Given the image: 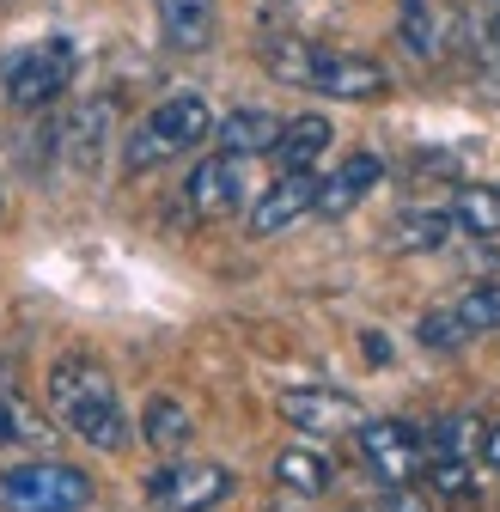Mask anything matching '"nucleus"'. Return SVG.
Wrapping results in <instances>:
<instances>
[{"instance_id": "nucleus-24", "label": "nucleus", "mask_w": 500, "mask_h": 512, "mask_svg": "<svg viewBox=\"0 0 500 512\" xmlns=\"http://www.w3.org/2000/svg\"><path fill=\"white\" fill-rule=\"evenodd\" d=\"M415 336H421L427 348H440V354H446V348H464V342H470V330H464V317H458L452 305H440V311H427L421 324H415Z\"/></svg>"}, {"instance_id": "nucleus-26", "label": "nucleus", "mask_w": 500, "mask_h": 512, "mask_svg": "<svg viewBox=\"0 0 500 512\" xmlns=\"http://www.w3.org/2000/svg\"><path fill=\"white\" fill-rule=\"evenodd\" d=\"M31 439H43V427L25 415V403L13 391H0V445H31Z\"/></svg>"}, {"instance_id": "nucleus-23", "label": "nucleus", "mask_w": 500, "mask_h": 512, "mask_svg": "<svg viewBox=\"0 0 500 512\" xmlns=\"http://www.w3.org/2000/svg\"><path fill=\"white\" fill-rule=\"evenodd\" d=\"M421 445H433V458H470L476 445H482V421L476 415H446Z\"/></svg>"}, {"instance_id": "nucleus-22", "label": "nucleus", "mask_w": 500, "mask_h": 512, "mask_svg": "<svg viewBox=\"0 0 500 512\" xmlns=\"http://www.w3.org/2000/svg\"><path fill=\"white\" fill-rule=\"evenodd\" d=\"M397 37L415 61H433L440 55V19H433V0H403L397 7Z\"/></svg>"}, {"instance_id": "nucleus-6", "label": "nucleus", "mask_w": 500, "mask_h": 512, "mask_svg": "<svg viewBox=\"0 0 500 512\" xmlns=\"http://www.w3.org/2000/svg\"><path fill=\"white\" fill-rule=\"evenodd\" d=\"M360 458L385 488H403V482L421 476L427 445H421V433L409 421H360Z\"/></svg>"}, {"instance_id": "nucleus-20", "label": "nucleus", "mask_w": 500, "mask_h": 512, "mask_svg": "<svg viewBox=\"0 0 500 512\" xmlns=\"http://www.w3.org/2000/svg\"><path fill=\"white\" fill-rule=\"evenodd\" d=\"M452 226H464L470 238H494L500 232V183H464L452 202Z\"/></svg>"}, {"instance_id": "nucleus-28", "label": "nucleus", "mask_w": 500, "mask_h": 512, "mask_svg": "<svg viewBox=\"0 0 500 512\" xmlns=\"http://www.w3.org/2000/svg\"><path fill=\"white\" fill-rule=\"evenodd\" d=\"M385 512H433V500H427V488L403 482V488H391V494H385Z\"/></svg>"}, {"instance_id": "nucleus-8", "label": "nucleus", "mask_w": 500, "mask_h": 512, "mask_svg": "<svg viewBox=\"0 0 500 512\" xmlns=\"http://www.w3.org/2000/svg\"><path fill=\"white\" fill-rule=\"evenodd\" d=\"M281 415L299 427V433H360L366 409L348 397V391H330V384H299V391H281Z\"/></svg>"}, {"instance_id": "nucleus-25", "label": "nucleus", "mask_w": 500, "mask_h": 512, "mask_svg": "<svg viewBox=\"0 0 500 512\" xmlns=\"http://www.w3.org/2000/svg\"><path fill=\"white\" fill-rule=\"evenodd\" d=\"M452 311L464 317V330H470V336H476V330H500V287H494V281H488V287H470Z\"/></svg>"}, {"instance_id": "nucleus-19", "label": "nucleus", "mask_w": 500, "mask_h": 512, "mask_svg": "<svg viewBox=\"0 0 500 512\" xmlns=\"http://www.w3.org/2000/svg\"><path fill=\"white\" fill-rule=\"evenodd\" d=\"M275 482L293 494H324L330 488V458L311 452V445H281L275 452Z\"/></svg>"}, {"instance_id": "nucleus-31", "label": "nucleus", "mask_w": 500, "mask_h": 512, "mask_svg": "<svg viewBox=\"0 0 500 512\" xmlns=\"http://www.w3.org/2000/svg\"><path fill=\"white\" fill-rule=\"evenodd\" d=\"M348 512H366V506H348Z\"/></svg>"}, {"instance_id": "nucleus-17", "label": "nucleus", "mask_w": 500, "mask_h": 512, "mask_svg": "<svg viewBox=\"0 0 500 512\" xmlns=\"http://www.w3.org/2000/svg\"><path fill=\"white\" fill-rule=\"evenodd\" d=\"M446 238H452V214H446V208H403V214L385 226V244L403 250V256L446 250Z\"/></svg>"}, {"instance_id": "nucleus-21", "label": "nucleus", "mask_w": 500, "mask_h": 512, "mask_svg": "<svg viewBox=\"0 0 500 512\" xmlns=\"http://www.w3.org/2000/svg\"><path fill=\"white\" fill-rule=\"evenodd\" d=\"M263 68L287 86H311V61H318V43H305V37H263Z\"/></svg>"}, {"instance_id": "nucleus-5", "label": "nucleus", "mask_w": 500, "mask_h": 512, "mask_svg": "<svg viewBox=\"0 0 500 512\" xmlns=\"http://www.w3.org/2000/svg\"><path fill=\"white\" fill-rule=\"evenodd\" d=\"M318 98H342V104H372L391 92V74L385 61L372 55H354V49H318V61H311V86Z\"/></svg>"}, {"instance_id": "nucleus-10", "label": "nucleus", "mask_w": 500, "mask_h": 512, "mask_svg": "<svg viewBox=\"0 0 500 512\" xmlns=\"http://www.w3.org/2000/svg\"><path fill=\"white\" fill-rule=\"evenodd\" d=\"M183 196H190V208L202 214V220H226V214H238L244 208V159H226V153H208L196 171H190V183H183Z\"/></svg>"}, {"instance_id": "nucleus-29", "label": "nucleus", "mask_w": 500, "mask_h": 512, "mask_svg": "<svg viewBox=\"0 0 500 512\" xmlns=\"http://www.w3.org/2000/svg\"><path fill=\"white\" fill-rule=\"evenodd\" d=\"M476 452H482V464L500 476V421H494V427H482V445H476Z\"/></svg>"}, {"instance_id": "nucleus-14", "label": "nucleus", "mask_w": 500, "mask_h": 512, "mask_svg": "<svg viewBox=\"0 0 500 512\" xmlns=\"http://www.w3.org/2000/svg\"><path fill=\"white\" fill-rule=\"evenodd\" d=\"M61 141H68V165H74V171H98V159H104V147H110V98L74 104L68 128H61Z\"/></svg>"}, {"instance_id": "nucleus-7", "label": "nucleus", "mask_w": 500, "mask_h": 512, "mask_svg": "<svg viewBox=\"0 0 500 512\" xmlns=\"http://www.w3.org/2000/svg\"><path fill=\"white\" fill-rule=\"evenodd\" d=\"M232 488H238V482H232L226 464H165V470L147 482V494H153L159 512H214Z\"/></svg>"}, {"instance_id": "nucleus-1", "label": "nucleus", "mask_w": 500, "mask_h": 512, "mask_svg": "<svg viewBox=\"0 0 500 512\" xmlns=\"http://www.w3.org/2000/svg\"><path fill=\"white\" fill-rule=\"evenodd\" d=\"M43 397H49V415L68 427L74 439L98 445V452H122V445H129V415H122L116 378L92 354H61L49 366Z\"/></svg>"}, {"instance_id": "nucleus-15", "label": "nucleus", "mask_w": 500, "mask_h": 512, "mask_svg": "<svg viewBox=\"0 0 500 512\" xmlns=\"http://www.w3.org/2000/svg\"><path fill=\"white\" fill-rule=\"evenodd\" d=\"M470 68L488 98H500V0H470Z\"/></svg>"}, {"instance_id": "nucleus-11", "label": "nucleus", "mask_w": 500, "mask_h": 512, "mask_svg": "<svg viewBox=\"0 0 500 512\" xmlns=\"http://www.w3.org/2000/svg\"><path fill=\"white\" fill-rule=\"evenodd\" d=\"M330 141H336V128H330V116H318V110H305V116H287L281 122V135H275V165L281 171H318V159L330 153Z\"/></svg>"}, {"instance_id": "nucleus-4", "label": "nucleus", "mask_w": 500, "mask_h": 512, "mask_svg": "<svg viewBox=\"0 0 500 512\" xmlns=\"http://www.w3.org/2000/svg\"><path fill=\"white\" fill-rule=\"evenodd\" d=\"M92 506V476L55 458H31L0 470V512H86Z\"/></svg>"}, {"instance_id": "nucleus-9", "label": "nucleus", "mask_w": 500, "mask_h": 512, "mask_svg": "<svg viewBox=\"0 0 500 512\" xmlns=\"http://www.w3.org/2000/svg\"><path fill=\"white\" fill-rule=\"evenodd\" d=\"M311 208H318V171H281L257 202H250V232L275 238L287 226H299Z\"/></svg>"}, {"instance_id": "nucleus-27", "label": "nucleus", "mask_w": 500, "mask_h": 512, "mask_svg": "<svg viewBox=\"0 0 500 512\" xmlns=\"http://www.w3.org/2000/svg\"><path fill=\"white\" fill-rule=\"evenodd\" d=\"M421 470H427V488H433V494H452V500L470 494V458H433V464H421Z\"/></svg>"}, {"instance_id": "nucleus-30", "label": "nucleus", "mask_w": 500, "mask_h": 512, "mask_svg": "<svg viewBox=\"0 0 500 512\" xmlns=\"http://www.w3.org/2000/svg\"><path fill=\"white\" fill-rule=\"evenodd\" d=\"M360 342H366V360H372V366H385V360H391V342H385L379 330H366Z\"/></svg>"}, {"instance_id": "nucleus-12", "label": "nucleus", "mask_w": 500, "mask_h": 512, "mask_svg": "<svg viewBox=\"0 0 500 512\" xmlns=\"http://www.w3.org/2000/svg\"><path fill=\"white\" fill-rule=\"evenodd\" d=\"M379 177H385V159H379V153H348V159L318 183V208H311V214L342 220V214H348V208H354V202H360Z\"/></svg>"}, {"instance_id": "nucleus-3", "label": "nucleus", "mask_w": 500, "mask_h": 512, "mask_svg": "<svg viewBox=\"0 0 500 512\" xmlns=\"http://www.w3.org/2000/svg\"><path fill=\"white\" fill-rule=\"evenodd\" d=\"M74 74H80V49L68 37L25 43V49H13L7 61H0V86H7V104H19V110L55 104L61 92L74 86Z\"/></svg>"}, {"instance_id": "nucleus-16", "label": "nucleus", "mask_w": 500, "mask_h": 512, "mask_svg": "<svg viewBox=\"0 0 500 512\" xmlns=\"http://www.w3.org/2000/svg\"><path fill=\"white\" fill-rule=\"evenodd\" d=\"M153 7H159V31L171 49L196 55L214 43V0H153Z\"/></svg>"}, {"instance_id": "nucleus-2", "label": "nucleus", "mask_w": 500, "mask_h": 512, "mask_svg": "<svg viewBox=\"0 0 500 512\" xmlns=\"http://www.w3.org/2000/svg\"><path fill=\"white\" fill-rule=\"evenodd\" d=\"M208 135H214V104L202 92H171V98H159L141 116V128L129 135V147H122V165H129V171H153V165H165L177 153L202 147Z\"/></svg>"}, {"instance_id": "nucleus-18", "label": "nucleus", "mask_w": 500, "mask_h": 512, "mask_svg": "<svg viewBox=\"0 0 500 512\" xmlns=\"http://www.w3.org/2000/svg\"><path fill=\"white\" fill-rule=\"evenodd\" d=\"M141 439L153 445V452H165V458H177L183 452V445H190L196 439V421H190V409H183L177 397H153L147 403V415H141Z\"/></svg>"}, {"instance_id": "nucleus-13", "label": "nucleus", "mask_w": 500, "mask_h": 512, "mask_svg": "<svg viewBox=\"0 0 500 512\" xmlns=\"http://www.w3.org/2000/svg\"><path fill=\"white\" fill-rule=\"evenodd\" d=\"M275 135H281V116L275 110H232V116L214 122V141H220L226 159H269Z\"/></svg>"}]
</instances>
